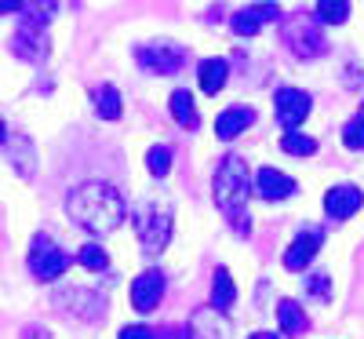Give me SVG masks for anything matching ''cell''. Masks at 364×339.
<instances>
[{
  "instance_id": "6da1fadb",
  "label": "cell",
  "mask_w": 364,
  "mask_h": 339,
  "mask_svg": "<svg viewBox=\"0 0 364 339\" xmlns=\"http://www.w3.org/2000/svg\"><path fill=\"white\" fill-rule=\"evenodd\" d=\"M66 212L77 219V226H84L87 234L106 237V234H113L120 223H124L128 204H124V197H120L117 187L91 179V182H80L77 190H70Z\"/></svg>"
},
{
  "instance_id": "7a4b0ae2",
  "label": "cell",
  "mask_w": 364,
  "mask_h": 339,
  "mask_svg": "<svg viewBox=\"0 0 364 339\" xmlns=\"http://www.w3.org/2000/svg\"><path fill=\"white\" fill-rule=\"evenodd\" d=\"M248 190H252V179H248V165L245 157H230L219 161L215 168V179H211V194H215V204L226 219L233 223V234L237 237H248L252 234V219H248Z\"/></svg>"
},
{
  "instance_id": "3957f363",
  "label": "cell",
  "mask_w": 364,
  "mask_h": 339,
  "mask_svg": "<svg viewBox=\"0 0 364 339\" xmlns=\"http://www.w3.org/2000/svg\"><path fill=\"white\" fill-rule=\"evenodd\" d=\"M135 58H139L142 70L157 73V77H168V73H178L182 66H186L190 51L182 44H175V41H157V44H139Z\"/></svg>"
},
{
  "instance_id": "277c9868",
  "label": "cell",
  "mask_w": 364,
  "mask_h": 339,
  "mask_svg": "<svg viewBox=\"0 0 364 339\" xmlns=\"http://www.w3.org/2000/svg\"><path fill=\"white\" fill-rule=\"evenodd\" d=\"M66 270H70V256L48 234H37L33 244H29V273L41 277V281H58Z\"/></svg>"
},
{
  "instance_id": "5b68a950",
  "label": "cell",
  "mask_w": 364,
  "mask_h": 339,
  "mask_svg": "<svg viewBox=\"0 0 364 339\" xmlns=\"http://www.w3.org/2000/svg\"><path fill=\"white\" fill-rule=\"evenodd\" d=\"M135 234H139L142 249H146L149 256L164 252L168 241H171V215H168L164 208H154V204L139 208V212H135Z\"/></svg>"
},
{
  "instance_id": "8992f818",
  "label": "cell",
  "mask_w": 364,
  "mask_h": 339,
  "mask_svg": "<svg viewBox=\"0 0 364 339\" xmlns=\"http://www.w3.org/2000/svg\"><path fill=\"white\" fill-rule=\"evenodd\" d=\"M284 44L291 48L295 58H317V55H324V48H328L317 19H306V15L284 22Z\"/></svg>"
},
{
  "instance_id": "52a82bcc",
  "label": "cell",
  "mask_w": 364,
  "mask_h": 339,
  "mask_svg": "<svg viewBox=\"0 0 364 339\" xmlns=\"http://www.w3.org/2000/svg\"><path fill=\"white\" fill-rule=\"evenodd\" d=\"M273 106H277L281 128L295 132L302 120H306V113H310V95H306V91H299V88H281L277 95H273Z\"/></svg>"
},
{
  "instance_id": "ba28073f",
  "label": "cell",
  "mask_w": 364,
  "mask_h": 339,
  "mask_svg": "<svg viewBox=\"0 0 364 339\" xmlns=\"http://www.w3.org/2000/svg\"><path fill=\"white\" fill-rule=\"evenodd\" d=\"M164 299V273L161 270H142L132 281V303L139 314H154Z\"/></svg>"
},
{
  "instance_id": "9c48e42d",
  "label": "cell",
  "mask_w": 364,
  "mask_h": 339,
  "mask_svg": "<svg viewBox=\"0 0 364 339\" xmlns=\"http://www.w3.org/2000/svg\"><path fill=\"white\" fill-rule=\"evenodd\" d=\"M41 26H44V19H22L18 33L11 37V51H15L18 58H26V63H37V58H44Z\"/></svg>"
},
{
  "instance_id": "30bf717a",
  "label": "cell",
  "mask_w": 364,
  "mask_h": 339,
  "mask_svg": "<svg viewBox=\"0 0 364 339\" xmlns=\"http://www.w3.org/2000/svg\"><path fill=\"white\" fill-rule=\"evenodd\" d=\"M360 204H364V194L357 187H350V182H346V187H331L324 194V212H328V219H336V223L350 219Z\"/></svg>"
},
{
  "instance_id": "8fae6325",
  "label": "cell",
  "mask_w": 364,
  "mask_h": 339,
  "mask_svg": "<svg viewBox=\"0 0 364 339\" xmlns=\"http://www.w3.org/2000/svg\"><path fill=\"white\" fill-rule=\"evenodd\" d=\"M269 19H281V8L277 4H252V8H240L230 19V26H233L237 37H255L259 29H262V22H269Z\"/></svg>"
},
{
  "instance_id": "7c38bea8",
  "label": "cell",
  "mask_w": 364,
  "mask_h": 339,
  "mask_svg": "<svg viewBox=\"0 0 364 339\" xmlns=\"http://www.w3.org/2000/svg\"><path fill=\"white\" fill-rule=\"evenodd\" d=\"M321 241H324V234L321 230H302L295 241H291V249L284 252V266L288 270H306L310 266V259L317 256V249H321Z\"/></svg>"
},
{
  "instance_id": "4fadbf2b",
  "label": "cell",
  "mask_w": 364,
  "mask_h": 339,
  "mask_svg": "<svg viewBox=\"0 0 364 339\" xmlns=\"http://www.w3.org/2000/svg\"><path fill=\"white\" fill-rule=\"evenodd\" d=\"M190 335L193 339H226L230 335V325L223 318V311H215V306H204V311H197L190 318Z\"/></svg>"
},
{
  "instance_id": "5bb4252c",
  "label": "cell",
  "mask_w": 364,
  "mask_h": 339,
  "mask_svg": "<svg viewBox=\"0 0 364 339\" xmlns=\"http://www.w3.org/2000/svg\"><path fill=\"white\" fill-rule=\"evenodd\" d=\"M255 194L266 197V201H284V197L295 194V182L284 172H277V168H262L255 175Z\"/></svg>"
},
{
  "instance_id": "9a60e30c",
  "label": "cell",
  "mask_w": 364,
  "mask_h": 339,
  "mask_svg": "<svg viewBox=\"0 0 364 339\" xmlns=\"http://www.w3.org/2000/svg\"><path fill=\"white\" fill-rule=\"evenodd\" d=\"M255 125V110L252 106H230L215 117V135L219 139H237L245 128Z\"/></svg>"
},
{
  "instance_id": "2e32d148",
  "label": "cell",
  "mask_w": 364,
  "mask_h": 339,
  "mask_svg": "<svg viewBox=\"0 0 364 339\" xmlns=\"http://www.w3.org/2000/svg\"><path fill=\"white\" fill-rule=\"evenodd\" d=\"M226 77H230V63H226V58H204L200 70H197L200 91H208V95L223 91V88H226Z\"/></svg>"
},
{
  "instance_id": "e0dca14e",
  "label": "cell",
  "mask_w": 364,
  "mask_h": 339,
  "mask_svg": "<svg viewBox=\"0 0 364 339\" xmlns=\"http://www.w3.org/2000/svg\"><path fill=\"white\" fill-rule=\"evenodd\" d=\"M277 321H281V332L284 335H302L310 328V318L302 314V306L295 299H281L277 303Z\"/></svg>"
},
{
  "instance_id": "ac0fdd59",
  "label": "cell",
  "mask_w": 364,
  "mask_h": 339,
  "mask_svg": "<svg viewBox=\"0 0 364 339\" xmlns=\"http://www.w3.org/2000/svg\"><path fill=\"white\" fill-rule=\"evenodd\" d=\"M171 117H175V125L178 128H186V132H193L197 125H200V117H197V106H193V95L190 91H171Z\"/></svg>"
},
{
  "instance_id": "d6986e66",
  "label": "cell",
  "mask_w": 364,
  "mask_h": 339,
  "mask_svg": "<svg viewBox=\"0 0 364 339\" xmlns=\"http://www.w3.org/2000/svg\"><path fill=\"white\" fill-rule=\"evenodd\" d=\"M233 299H237V288H233V277H230V270H215V277H211V306L215 311H230L233 306Z\"/></svg>"
},
{
  "instance_id": "ffe728a7",
  "label": "cell",
  "mask_w": 364,
  "mask_h": 339,
  "mask_svg": "<svg viewBox=\"0 0 364 339\" xmlns=\"http://www.w3.org/2000/svg\"><path fill=\"white\" fill-rule=\"evenodd\" d=\"M314 11H317L321 22H328V26H343V22L350 19V4H346V0H317Z\"/></svg>"
},
{
  "instance_id": "44dd1931",
  "label": "cell",
  "mask_w": 364,
  "mask_h": 339,
  "mask_svg": "<svg viewBox=\"0 0 364 339\" xmlns=\"http://www.w3.org/2000/svg\"><path fill=\"white\" fill-rule=\"evenodd\" d=\"M95 113L106 117V120H117L120 117V91L113 84H106L99 95H95Z\"/></svg>"
},
{
  "instance_id": "7402d4cb",
  "label": "cell",
  "mask_w": 364,
  "mask_h": 339,
  "mask_svg": "<svg viewBox=\"0 0 364 339\" xmlns=\"http://www.w3.org/2000/svg\"><path fill=\"white\" fill-rule=\"evenodd\" d=\"M281 150L291 153V157H310V153H317V139L299 135V132H288V135L281 139Z\"/></svg>"
},
{
  "instance_id": "603a6c76",
  "label": "cell",
  "mask_w": 364,
  "mask_h": 339,
  "mask_svg": "<svg viewBox=\"0 0 364 339\" xmlns=\"http://www.w3.org/2000/svg\"><path fill=\"white\" fill-rule=\"evenodd\" d=\"M146 168H149V175L164 179L168 168H171V150H168V146H154V150L146 153Z\"/></svg>"
},
{
  "instance_id": "cb8c5ba5",
  "label": "cell",
  "mask_w": 364,
  "mask_h": 339,
  "mask_svg": "<svg viewBox=\"0 0 364 339\" xmlns=\"http://www.w3.org/2000/svg\"><path fill=\"white\" fill-rule=\"evenodd\" d=\"M77 259H80V266H87V270H106L109 266V256L102 252V244H84V249L77 252Z\"/></svg>"
},
{
  "instance_id": "d4e9b609",
  "label": "cell",
  "mask_w": 364,
  "mask_h": 339,
  "mask_svg": "<svg viewBox=\"0 0 364 339\" xmlns=\"http://www.w3.org/2000/svg\"><path fill=\"white\" fill-rule=\"evenodd\" d=\"M343 142H346V150H364V117H360V113H357L353 120H346Z\"/></svg>"
},
{
  "instance_id": "484cf974",
  "label": "cell",
  "mask_w": 364,
  "mask_h": 339,
  "mask_svg": "<svg viewBox=\"0 0 364 339\" xmlns=\"http://www.w3.org/2000/svg\"><path fill=\"white\" fill-rule=\"evenodd\" d=\"M157 339H193V335H190V325H164L157 328Z\"/></svg>"
},
{
  "instance_id": "4316f807",
  "label": "cell",
  "mask_w": 364,
  "mask_h": 339,
  "mask_svg": "<svg viewBox=\"0 0 364 339\" xmlns=\"http://www.w3.org/2000/svg\"><path fill=\"white\" fill-rule=\"evenodd\" d=\"M120 339H157V332L146 325H128V328H120Z\"/></svg>"
},
{
  "instance_id": "83f0119b",
  "label": "cell",
  "mask_w": 364,
  "mask_h": 339,
  "mask_svg": "<svg viewBox=\"0 0 364 339\" xmlns=\"http://www.w3.org/2000/svg\"><path fill=\"white\" fill-rule=\"evenodd\" d=\"M310 292H314L317 299H328V296H331V281H328L324 273H314V277H310Z\"/></svg>"
},
{
  "instance_id": "f1b7e54d",
  "label": "cell",
  "mask_w": 364,
  "mask_h": 339,
  "mask_svg": "<svg viewBox=\"0 0 364 339\" xmlns=\"http://www.w3.org/2000/svg\"><path fill=\"white\" fill-rule=\"evenodd\" d=\"M248 339H281V335H273V332H255V335H248Z\"/></svg>"
},
{
  "instance_id": "f546056e",
  "label": "cell",
  "mask_w": 364,
  "mask_h": 339,
  "mask_svg": "<svg viewBox=\"0 0 364 339\" xmlns=\"http://www.w3.org/2000/svg\"><path fill=\"white\" fill-rule=\"evenodd\" d=\"M360 117H364V106H360Z\"/></svg>"
}]
</instances>
